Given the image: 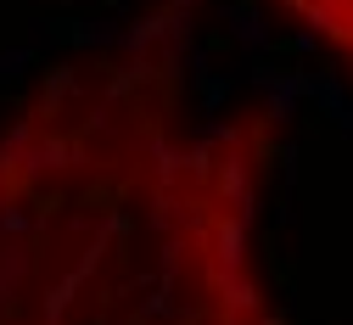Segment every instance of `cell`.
Masks as SVG:
<instances>
[{
    "instance_id": "6da1fadb",
    "label": "cell",
    "mask_w": 353,
    "mask_h": 325,
    "mask_svg": "<svg viewBox=\"0 0 353 325\" xmlns=\"http://www.w3.org/2000/svg\"><path fill=\"white\" fill-rule=\"evenodd\" d=\"M275 168V118H196L168 51L51 68L0 129V325H281Z\"/></svg>"
},
{
    "instance_id": "7a4b0ae2",
    "label": "cell",
    "mask_w": 353,
    "mask_h": 325,
    "mask_svg": "<svg viewBox=\"0 0 353 325\" xmlns=\"http://www.w3.org/2000/svg\"><path fill=\"white\" fill-rule=\"evenodd\" d=\"M286 17H297L325 51L353 73V0H275Z\"/></svg>"
}]
</instances>
